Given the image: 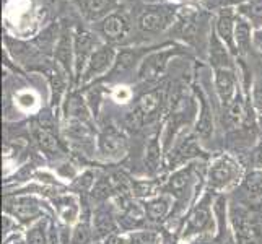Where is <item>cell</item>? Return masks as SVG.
Here are the masks:
<instances>
[{"label": "cell", "instance_id": "obj_1", "mask_svg": "<svg viewBox=\"0 0 262 244\" xmlns=\"http://www.w3.org/2000/svg\"><path fill=\"white\" fill-rule=\"evenodd\" d=\"M239 178V166L231 158L222 157L210 168V186L216 189H223Z\"/></svg>", "mask_w": 262, "mask_h": 244}, {"label": "cell", "instance_id": "obj_2", "mask_svg": "<svg viewBox=\"0 0 262 244\" xmlns=\"http://www.w3.org/2000/svg\"><path fill=\"white\" fill-rule=\"evenodd\" d=\"M99 151L101 155L110 158V160H117L125 155L127 151V143H125L124 137L114 130H106L99 137Z\"/></svg>", "mask_w": 262, "mask_h": 244}, {"label": "cell", "instance_id": "obj_3", "mask_svg": "<svg viewBox=\"0 0 262 244\" xmlns=\"http://www.w3.org/2000/svg\"><path fill=\"white\" fill-rule=\"evenodd\" d=\"M7 210L20 220H33L34 216H38L41 213L38 202H36L34 198H30V197L8 198Z\"/></svg>", "mask_w": 262, "mask_h": 244}, {"label": "cell", "instance_id": "obj_4", "mask_svg": "<svg viewBox=\"0 0 262 244\" xmlns=\"http://www.w3.org/2000/svg\"><path fill=\"white\" fill-rule=\"evenodd\" d=\"M209 225H210V209H209V197H205L204 201L194 209L191 216H189L186 234L204 231Z\"/></svg>", "mask_w": 262, "mask_h": 244}, {"label": "cell", "instance_id": "obj_5", "mask_svg": "<svg viewBox=\"0 0 262 244\" xmlns=\"http://www.w3.org/2000/svg\"><path fill=\"white\" fill-rule=\"evenodd\" d=\"M215 83H216V92H219L222 103L225 106H230L233 93H234V75H233V72L228 70V69H219V70H216Z\"/></svg>", "mask_w": 262, "mask_h": 244}, {"label": "cell", "instance_id": "obj_6", "mask_svg": "<svg viewBox=\"0 0 262 244\" xmlns=\"http://www.w3.org/2000/svg\"><path fill=\"white\" fill-rule=\"evenodd\" d=\"M111 62H113V49L111 48L98 49L92 56V59H90V65L85 74V78H92L98 74H101V72H104L107 67H110Z\"/></svg>", "mask_w": 262, "mask_h": 244}, {"label": "cell", "instance_id": "obj_7", "mask_svg": "<svg viewBox=\"0 0 262 244\" xmlns=\"http://www.w3.org/2000/svg\"><path fill=\"white\" fill-rule=\"evenodd\" d=\"M129 26H127V21L124 20L122 16L119 15H111L107 16L104 23H103V33L107 36L110 39H119L122 36L127 33Z\"/></svg>", "mask_w": 262, "mask_h": 244}, {"label": "cell", "instance_id": "obj_8", "mask_svg": "<svg viewBox=\"0 0 262 244\" xmlns=\"http://www.w3.org/2000/svg\"><path fill=\"white\" fill-rule=\"evenodd\" d=\"M166 25V15L163 12H158V10H150L145 12L140 16V21L139 26L143 31H148V33H155L163 30Z\"/></svg>", "mask_w": 262, "mask_h": 244}, {"label": "cell", "instance_id": "obj_9", "mask_svg": "<svg viewBox=\"0 0 262 244\" xmlns=\"http://www.w3.org/2000/svg\"><path fill=\"white\" fill-rule=\"evenodd\" d=\"M93 42H95L93 36L88 34V33H80L77 36L75 51H77V70H78V74L82 72V67L86 62L88 54H90V51H92V48H93Z\"/></svg>", "mask_w": 262, "mask_h": 244}, {"label": "cell", "instance_id": "obj_10", "mask_svg": "<svg viewBox=\"0 0 262 244\" xmlns=\"http://www.w3.org/2000/svg\"><path fill=\"white\" fill-rule=\"evenodd\" d=\"M202 98V109H201V117H199L197 121V134L201 135V137L207 139L210 137V134L213 130V119H212V111L209 107V103H207V99L201 95Z\"/></svg>", "mask_w": 262, "mask_h": 244}, {"label": "cell", "instance_id": "obj_11", "mask_svg": "<svg viewBox=\"0 0 262 244\" xmlns=\"http://www.w3.org/2000/svg\"><path fill=\"white\" fill-rule=\"evenodd\" d=\"M201 148L197 147V143L194 139H187L184 140L181 145L174 150L173 157H171V161L173 163H183L189 158H194V157H199L201 155Z\"/></svg>", "mask_w": 262, "mask_h": 244}, {"label": "cell", "instance_id": "obj_12", "mask_svg": "<svg viewBox=\"0 0 262 244\" xmlns=\"http://www.w3.org/2000/svg\"><path fill=\"white\" fill-rule=\"evenodd\" d=\"M160 104H161V95H160V92H150V93L143 95L140 98V103H139L137 109L147 119V117L153 116L160 109Z\"/></svg>", "mask_w": 262, "mask_h": 244}, {"label": "cell", "instance_id": "obj_13", "mask_svg": "<svg viewBox=\"0 0 262 244\" xmlns=\"http://www.w3.org/2000/svg\"><path fill=\"white\" fill-rule=\"evenodd\" d=\"M95 234L96 238H101V236H107L116 230V223L114 218L110 212H98L95 216Z\"/></svg>", "mask_w": 262, "mask_h": 244}, {"label": "cell", "instance_id": "obj_14", "mask_svg": "<svg viewBox=\"0 0 262 244\" xmlns=\"http://www.w3.org/2000/svg\"><path fill=\"white\" fill-rule=\"evenodd\" d=\"M216 30H219V34L222 36V39L227 42L230 48H233V15L230 10H223L220 13Z\"/></svg>", "mask_w": 262, "mask_h": 244}, {"label": "cell", "instance_id": "obj_15", "mask_svg": "<svg viewBox=\"0 0 262 244\" xmlns=\"http://www.w3.org/2000/svg\"><path fill=\"white\" fill-rule=\"evenodd\" d=\"M169 210V202L168 198L165 197H158V198H153L145 205V212L150 216L151 220H161L165 218L166 213Z\"/></svg>", "mask_w": 262, "mask_h": 244}, {"label": "cell", "instance_id": "obj_16", "mask_svg": "<svg viewBox=\"0 0 262 244\" xmlns=\"http://www.w3.org/2000/svg\"><path fill=\"white\" fill-rule=\"evenodd\" d=\"M168 57V54H161V56H153L143 62V67L140 70V75L143 78H150L158 75L165 67V59Z\"/></svg>", "mask_w": 262, "mask_h": 244}, {"label": "cell", "instance_id": "obj_17", "mask_svg": "<svg viewBox=\"0 0 262 244\" xmlns=\"http://www.w3.org/2000/svg\"><path fill=\"white\" fill-rule=\"evenodd\" d=\"M243 187H245L246 194L251 198L260 197L262 195V171H254V173H251L245 179V183H243Z\"/></svg>", "mask_w": 262, "mask_h": 244}, {"label": "cell", "instance_id": "obj_18", "mask_svg": "<svg viewBox=\"0 0 262 244\" xmlns=\"http://www.w3.org/2000/svg\"><path fill=\"white\" fill-rule=\"evenodd\" d=\"M249 25L243 20H238L236 30H234V39L238 42V51L241 54L248 52L249 49V42H251V36H249Z\"/></svg>", "mask_w": 262, "mask_h": 244}, {"label": "cell", "instance_id": "obj_19", "mask_svg": "<svg viewBox=\"0 0 262 244\" xmlns=\"http://www.w3.org/2000/svg\"><path fill=\"white\" fill-rule=\"evenodd\" d=\"M189 178H191V171H189V169H181V171H178V173L169 179L168 189L174 195H181V194L184 192V189L187 187Z\"/></svg>", "mask_w": 262, "mask_h": 244}, {"label": "cell", "instance_id": "obj_20", "mask_svg": "<svg viewBox=\"0 0 262 244\" xmlns=\"http://www.w3.org/2000/svg\"><path fill=\"white\" fill-rule=\"evenodd\" d=\"M241 12L249 16L254 26L262 25V0H251L249 4L241 7Z\"/></svg>", "mask_w": 262, "mask_h": 244}, {"label": "cell", "instance_id": "obj_21", "mask_svg": "<svg viewBox=\"0 0 262 244\" xmlns=\"http://www.w3.org/2000/svg\"><path fill=\"white\" fill-rule=\"evenodd\" d=\"M34 135H36V140L39 143V147L44 151H57V142L54 139V135L49 134L46 129H42V127L36 129Z\"/></svg>", "mask_w": 262, "mask_h": 244}, {"label": "cell", "instance_id": "obj_22", "mask_svg": "<svg viewBox=\"0 0 262 244\" xmlns=\"http://www.w3.org/2000/svg\"><path fill=\"white\" fill-rule=\"evenodd\" d=\"M145 165L150 173H153L158 165H160V145L157 139H151L148 147H147V157H145Z\"/></svg>", "mask_w": 262, "mask_h": 244}, {"label": "cell", "instance_id": "obj_23", "mask_svg": "<svg viewBox=\"0 0 262 244\" xmlns=\"http://www.w3.org/2000/svg\"><path fill=\"white\" fill-rule=\"evenodd\" d=\"M135 52L132 51H122L119 54V57H117L116 60V65L111 72V75H117V74H122V72H125L129 67L134 65V62H135Z\"/></svg>", "mask_w": 262, "mask_h": 244}, {"label": "cell", "instance_id": "obj_24", "mask_svg": "<svg viewBox=\"0 0 262 244\" xmlns=\"http://www.w3.org/2000/svg\"><path fill=\"white\" fill-rule=\"evenodd\" d=\"M110 5H111V0H86L85 10L90 18H98L107 10Z\"/></svg>", "mask_w": 262, "mask_h": 244}, {"label": "cell", "instance_id": "obj_25", "mask_svg": "<svg viewBox=\"0 0 262 244\" xmlns=\"http://www.w3.org/2000/svg\"><path fill=\"white\" fill-rule=\"evenodd\" d=\"M210 57H212V62L215 65H228V56L227 52H225L222 42L215 38L212 34V51H210Z\"/></svg>", "mask_w": 262, "mask_h": 244}, {"label": "cell", "instance_id": "obj_26", "mask_svg": "<svg viewBox=\"0 0 262 244\" xmlns=\"http://www.w3.org/2000/svg\"><path fill=\"white\" fill-rule=\"evenodd\" d=\"M56 56L60 64L69 70L70 69V41L67 36H64V38L60 39L57 51H56Z\"/></svg>", "mask_w": 262, "mask_h": 244}, {"label": "cell", "instance_id": "obj_27", "mask_svg": "<svg viewBox=\"0 0 262 244\" xmlns=\"http://www.w3.org/2000/svg\"><path fill=\"white\" fill-rule=\"evenodd\" d=\"M26 244H48V236L46 231H44V225L39 223L33 227L28 231V239H26Z\"/></svg>", "mask_w": 262, "mask_h": 244}, {"label": "cell", "instance_id": "obj_28", "mask_svg": "<svg viewBox=\"0 0 262 244\" xmlns=\"http://www.w3.org/2000/svg\"><path fill=\"white\" fill-rule=\"evenodd\" d=\"M92 239V230H90L88 223L83 221L80 223L74 231V238H72V244H86Z\"/></svg>", "mask_w": 262, "mask_h": 244}, {"label": "cell", "instance_id": "obj_29", "mask_svg": "<svg viewBox=\"0 0 262 244\" xmlns=\"http://www.w3.org/2000/svg\"><path fill=\"white\" fill-rule=\"evenodd\" d=\"M130 244H158V236L151 231L134 233L130 236Z\"/></svg>", "mask_w": 262, "mask_h": 244}, {"label": "cell", "instance_id": "obj_30", "mask_svg": "<svg viewBox=\"0 0 262 244\" xmlns=\"http://www.w3.org/2000/svg\"><path fill=\"white\" fill-rule=\"evenodd\" d=\"M70 114H74L80 122L88 119L86 109H85V106L82 103V99L77 98V96H74V98L70 99Z\"/></svg>", "mask_w": 262, "mask_h": 244}, {"label": "cell", "instance_id": "obj_31", "mask_svg": "<svg viewBox=\"0 0 262 244\" xmlns=\"http://www.w3.org/2000/svg\"><path fill=\"white\" fill-rule=\"evenodd\" d=\"M243 119V104L239 99L230 104L228 107V122L231 125H238Z\"/></svg>", "mask_w": 262, "mask_h": 244}, {"label": "cell", "instance_id": "obj_32", "mask_svg": "<svg viewBox=\"0 0 262 244\" xmlns=\"http://www.w3.org/2000/svg\"><path fill=\"white\" fill-rule=\"evenodd\" d=\"M60 210L62 215H64L66 221H72L75 218V213H77V205L74 202V198H64L60 202Z\"/></svg>", "mask_w": 262, "mask_h": 244}, {"label": "cell", "instance_id": "obj_33", "mask_svg": "<svg viewBox=\"0 0 262 244\" xmlns=\"http://www.w3.org/2000/svg\"><path fill=\"white\" fill-rule=\"evenodd\" d=\"M114 191V187L110 184V181L107 179H103V181H99V183L95 186V195L96 197H99V198H104V197H107L111 192Z\"/></svg>", "mask_w": 262, "mask_h": 244}, {"label": "cell", "instance_id": "obj_34", "mask_svg": "<svg viewBox=\"0 0 262 244\" xmlns=\"http://www.w3.org/2000/svg\"><path fill=\"white\" fill-rule=\"evenodd\" d=\"M93 186V174L92 173H85L80 179H77L75 183V187L78 189V191H86V189H90Z\"/></svg>", "mask_w": 262, "mask_h": 244}, {"label": "cell", "instance_id": "obj_35", "mask_svg": "<svg viewBox=\"0 0 262 244\" xmlns=\"http://www.w3.org/2000/svg\"><path fill=\"white\" fill-rule=\"evenodd\" d=\"M252 98H254V106L259 111H262V80H259L254 85V92H252Z\"/></svg>", "mask_w": 262, "mask_h": 244}, {"label": "cell", "instance_id": "obj_36", "mask_svg": "<svg viewBox=\"0 0 262 244\" xmlns=\"http://www.w3.org/2000/svg\"><path fill=\"white\" fill-rule=\"evenodd\" d=\"M135 191H137L140 195H148V194H151V186L147 183H140L135 186Z\"/></svg>", "mask_w": 262, "mask_h": 244}, {"label": "cell", "instance_id": "obj_37", "mask_svg": "<svg viewBox=\"0 0 262 244\" xmlns=\"http://www.w3.org/2000/svg\"><path fill=\"white\" fill-rule=\"evenodd\" d=\"M104 244H125V241L119 236H116V234H111V236H107Z\"/></svg>", "mask_w": 262, "mask_h": 244}, {"label": "cell", "instance_id": "obj_38", "mask_svg": "<svg viewBox=\"0 0 262 244\" xmlns=\"http://www.w3.org/2000/svg\"><path fill=\"white\" fill-rule=\"evenodd\" d=\"M238 242L239 244H257L256 238H252V236H238Z\"/></svg>", "mask_w": 262, "mask_h": 244}, {"label": "cell", "instance_id": "obj_39", "mask_svg": "<svg viewBox=\"0 0 262 244\" xmlns=\"http://www.w3.org/2000/svg\"><path fill=\"white\" fill-rule=\"evenodd\" d=\"M254 42H256V46L262 51V30L256 33V36H254Z\"/></svg>", "mask_w": 262, "mask_h": 244}, {"label": "cell", "instance_id": "obj_40", "mask_svg": "<svg viewBox=\"0 0 262 244\" xmlns=\"http://www.w3.org/2000/svg\"><path fill=\"white\" fill-rule=\"evenodd\" d=\"M254 161H256V165H257V166H262V147L256 151V158H254Z\"/></svg>", "mask_w": 262, "mask_h": 244}, {"label": "cell", "instance_id": "obj_41", "mask_svg": "<svg viewBox=\"0 0 262 244\" xmlns=\"http://www.w3.org/2000/svg\"><path fill=\"white\" fill-rule=\"evenodd\" d=\"M227 4H239V2H243V0H225Z\"/></svg>", "mask_w": 262, "mask_h": 244}]
</instances>
